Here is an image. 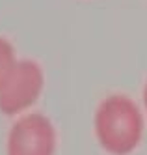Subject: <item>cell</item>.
<instances>
[{
    "label": "cell",
    "instance_id": "6da1fadb",
    "mask_svg": "<svg viewBox=\"0 0 147 155\" xmlns=\"http://www.w3.org/2000/svg\"><path fill=\"white\" fill-rule=\"evenodd\" d=\"M147 118L143 108L125 94H110L93 114V135L104 153L130 155L143 140Z\"/></svg>",
    "mask_w": 147,
    "mask_h": 155
},
{
    "label": "cell",
    "instance_id": "7a4b0ae2",
    "mask_svg": "<svg viewBox=\"0 0 147 155\" xmlns=\"http://www.w3.org/2000/svg\"><path fill=\"white\" fill-rule=\"evenodd\" d=\"M45 88V71L32 58L19 60L9 79L0 90V112L22 116L37 103Z\"/></svg>",
    "mask_w": 147,
    "mask_h": 155
},
{
    "label": "cell",
    "instance_id": "3957f363",
    "mask_svg": "<svg viewBox=\"0 0 147 155\" xmlns=\"http://www.w3.org/2000/svg\"><path fill=\"white\" fill-rule=\"evenodd\" d=\"M58 133L41 112H26L19 116L8 131L6 155H56Z\"/></svg>",
    "mask_w": 147,
    "mask_h": 155
},
{
    "label": "cell",
    "instance_id": "277c9868",
    "mask_svg": "<svg viewBox=\"0 0 147 155\" xmlns=\"http://www.w3.org/2000/svg\"><path fill=\"white\" fill-rule=\"evenodd\" d=\"M17 62H19V58H17L15 47L11 45L9 39L0 36V90H2V86L9 79L11 71L15 69Z\"/></svg>",
    "mask_w": 147,
    "mask_h": 155
},
{
    "label": "cell",
    "instance_id": "5b68a950",
    "mask_svg": "<svg viewBox=\"0 0 147 155\" xmlns=\"http://www.w3.org/2000/svg\"><path fill=\"white\" fill-rule=\"evenodd\" d=\"M142 108L145 112V118H147V81H145V86H143V94H142Z\"/></svg>",
    "mask_w": 147,
    "mask_h": 155
}]
</instances>
